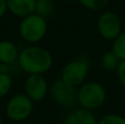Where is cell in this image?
Returning <instances> with one entry per match:
<instances>
[{
	"label": "cell",
	"mask_w": 125,
	"mask_h": 124,
	"mask_svg": "<svg viewBox=\"0 0 125 124\" xmlns=\"http://www.w3.org/2000/svg\"><path fill=\"white\" fill-rule=\"evenodd\" d=\"M0 124H3V122H2V120H1V118H0Z\"/></svg>",
	"instance_id": "44dd1931"
},
{
	"label": "cell",
	"mask_w": 125,
	"mask_h": 124,
	"mask_svg": "<svg viewBox=\"0 0 125 124\" xmlns=\"http://www.w3.org/2000/svg\"><path fill=\"white\" fill-rule=\"evenodd\" d=\"M50 92V85L44 75H28L24 81V93L33 101L44 100Z\"/></svg>",
	"instance_id": "ba28073f"
},
{
	"label": "cell",
	"mask_w": 125,
	"mask_h": 124,
	"mask_svg": "<svg viewBox=\"0 0 125 124\" xmlns=\"http://www.w3.org/2000/svg\"><path fill=\"white\" fill-rule=\"evenodd\" d=\"M10 66L8 64L0 63V74H10Z\"/></svg>",
	"instance_id": "ffe728a7"
},
{
	"label": "cell",
	"mask_w": 125,
	"mask_h": 124,
	"mask_svg": "<svg viewBox=\"0 0 125 124\" xmlns=\"http://www.w3.org/2000/svg\"><path fill=\"white\" fill-rule=\"evenodd\" d=\"M64 124H98V119L93 112L78 108L66 116Z\"/></svg>",
	"instance_id": "8fae6325"
},
{
	"label": "cell",
	"mask_w": 125,
	"mask_h": 124,
	"mask_svg": "<svg viewBox=\"0 0 125 124\" xmlns=\"http://www.w3.org/2000/svg\"><path fill=\"white\" fill-rule=\"evenodd\" d=\"M83 8L88 9L90 11H104V9L108 7L110 0H77Z\"/></svg>",
	"instance_id": "9a60e30c"
},
{
	"label": "cell",
	"mask_w": 125,
	"mask_h": 124,
	"mask_svg": "<svg viewBox=\"0 0 125 124\" xmlns=\"http://www.w3.org/2000/svg\"><path fill=\"white\" fill-rule=\"evenodd\" d=\"M8 12V6H7V0H0V19L6 15Z\"/></svg>",
	"instance_id": "d6986e66"
},
{
	"label": "cell",
	"mask_w": 125,
	"mask_h": 124,
	"mask_svg": "<svg viewBox=\"0 0 125 124\" xmlns=\"http://www.w3.org/2000/svg\"><path fill=\"white\" fill-rule=\"evenodd\" d=\"M64 1H73V0H64Z\"/></svg>",
	"instance_id": "7402d4cb"
},
{
	"label": "cell",
	"mask_w": 125,
	"mask_h": 124,
	"mask_svg": "<svg viewBox=\"0 0 125 124\" xmlns=\"http://www.w3.org/2000/svg\"><path fill=\"white\" fill-rule=\"evenodd\" d=\"M116 76L120 83L125 88V61H122L120 63V66L116 70Z\"/></svg>",
	"instance_id": "ac0fdd59"
},
{
	"label": "cell",
	"mask_w": 125,
	"mask_h": 124,
	"mask_svg": "<svg viewBox=\"0 0 125 124\" xmlns=\"http://www.w3.org/2000/svg\"><path fill=\"white\" fill-rule=\"evenodd\" d=\"M35 2L36 0H7V6L10 13L23 19L35 13Z\"/></svg>",
	"instance_id": "9c48e42d"
},
{
	"label": "cell",
	"mask_w": 125,
	"mask_h": 124,
	"mask_svg": "<svg viewBox=\"0 0 125 124\" xmlns=\"http://www.w3.org/2000/svg\"><path fill=\"white\" fill-rule=\"evenodd\" d=\"M99 35L105 41H114L122 33V21L113 11H102L97 20Z\"/></svg>",
	"instance_id": "52a82bcc"
},
{
	"label": "cell",
	"mask_w": 125,
	"mask_h": 124,
	"mask_svg": "<svg viewBox=\"0 0 125 124\" xmlns=\"http://www.w3.org/2000/svg\"><path fill=\"white\" fill-rule=\"evenodd\" d=\"M18 65L28 75H44L54 64L53 55L47 48L40 45H28L20 50Z\"/></svg>",
	"instance_id": "6da1fadb"
},
{
	"label": "cell",
	"mask_w": 125,
	"mask_h": 124,
	"mask_svg": "<svg viewBox=\"0 0 125 124\" xmlns=\"http://www.w3.org/2000/svg\"><path fill=\"white\" fill-rule=\"evenodd\" d=\"M90 63L83 57L73 59L68 62L62 67L61 72V79L66 83L77 88L86 83V79L89 74Z\"/></svg>",
	"instance_id": "277c9868"
},
{
	"label": "cell",
	"mask_w": 125,
	"mask_h": 124,
	"mask_svg": "<svg viewBox=\"0 0 125 124\" xmlns=\"http://www.w3.org/2000/svg\"><path fill=\"white\" fill-rule=\"evenodd\" d=\"M120 63H121V61L117 58V56L112 51H108V52L103 53V55L101 56V66L106 72H116Z\"/></svg>",
	"instance_id": "7c38bea8"
},
{
	"label": "cell",
	"mask_w": 125,
	"mask_h": 124,
	"mask_svg": "<svg viewBox=\"0 0 125 124\" xmlns=\"http://www.w3.org/2000/svg\"><path fill=\"white\" fill-rule=\"evenodd\" d=\"M13 81L10 74H0V99L4 98L12 89Z\"/></svg>",
	"instance_id": "2e32d148"
},
{
	"label": "cell",
	"mask_w": 125,
	"mask_h": 124,
	"mask_svg": "<svg viewBox=\"0 0 125 124\" xmlns=\"http://www.w3.org/2000/svg\"><path fill=\"white\" fill-rule=\"evenodd\" d=\"M47 33V20L36 13L21 19L19 24V34L22 41L29 45H36Z\"/></svg>",
	"instance_id": "3957f363"
},
{
	"label": "cell",
	"mask_w": 125,
	"mask_h": 124,
	"mask_svg": "<svg viewBox=\"0 0 125 124\" xmlns=\"http://www.w3.org/2000/svg\"><path fill=\"white\" fill-rule=\"evenodd\" d=\"M48 93L53 101L62 109H71L77 103V88L66 83L61 78L50 85Z\"/></svg>",
	"instance_id": "8992f818"
},
{
	"label": "cell",
	"mask_w": 125,
	"mask_h": 124,
	"mask_svg": "<svg viewBox=\"0 0 125 124\" xmlns=\"http://www.w3.org/2000/svg\"><path fill=\"white\" fill-rule=\"evenodd\" d=\"M98 124H125V116L117 113H109L98 120Z\"/></svg>",
	"instance_id": "e0dca14e"
},
{
	"label": "cell",
	"mask_w": 125,
	"mask_h": 124,
	"mask_svg": "<svg viewBox=\"0 0 125 124\" xmlns=\"http://www.w3.org/2000/svg\"><path fill=\"white\" fill-rule=\"evenodd\" d=\"M34 109V102L25 93H18L8 100L6 115L12 122H23L28 120Z\"/></svg>",
	"instance_id": "5b68a950"
},
{
	"label": "cell",
	"mask_w": 125,
	"mask_h": 124,
	"mask_svg": "<svg viewBox=\"0 0 125 124\" xmlns=\"http://www.w3.org/2000/svg\"><path fill=\"white\" fill-rule=\"evenodd\" d=\"M55 11V3L53 0H36L35 2V13L40 17L50 18Z\"/></svg>",
	"instance_id": "4fadbf2b"
},
{
	"label": "cell",
	"mask_w": 125,
	"mask_h": 124,
	"mask_svg": "<svg viewBox=\"0 0 125 124\" xmlns=\"http://www.w3.org/2000/svg\"><path fill=\"white\" fill-rule=\"evenodd\" d=\"M19 54L20 50L14 42L9 40L0 41V63L12 65L18 62Z\"/></svg>",
	"instance_id": "30bf717a"
},
{
	"label": "cell",
	"mask_w": 125,
	"mask_h": 124,
	"mask_svg": "<svg viewBox=\"0 0 125 124\" xmlns=\"http://www.w3.org/2000/svg\"><path fill=\"white\" fill-rule=\"evenodd\" d=\"M37 124H45V123H37Z\"/></svg>",
	"instance_id": "603a6c76"
},
{
	"label": "cell",
	"mask_w": 125,
	"mask_h": 124,
	"mask_svg": "<svg viewBox=\"0 0 125 124\" xmlns=\"http://www.w3.org/2000/svg\"><path fill=\"white\" fill-rule=\"evenodd\" d=\"M106 90L98 81H86L77 89V103L81 109L95 111L105 103Z\"/></svg>",
	"instance_id": "7a4b0ae2"
},
{
	"label": "cell",
	"mask_w": 125,
	"mask_h": 124,
	"mask_svg": "<svg viewBox=\"0 0 125 124\" xmlns=\"http://www.w3.org/2000/svg\"><path fill=\"white\" fill-rule=\"evenodd\" d=\"M112 52L117 56L120 61H125V31H122V33L112 42Z\"/></svg>",
	"instance_id": "5bb4252c"
}]
</instances>
